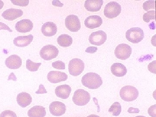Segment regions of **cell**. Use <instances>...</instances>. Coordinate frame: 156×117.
<instances>
[{"label":"cell","mask_w":156,"mask_h":117,"mask_svg":"<svg viewBox=\"0 0 156 117\" xmlns=\"http://www.w3.org/2000/svg\"><path fill=\"white\" fill-rule=\"evenodd\" d=\"M71 91V88L69 85H60L56 88L55 93L57 97L62 99H66L69 97Z\"/></svg>","instance_id":"obj_19"},{"label":"cell","mask_w":156,"mask_h":117,"mask_svg":"<svg viewBox=\"0 0 156 117\" xmlns=\"http://www.w3.org/2000/svg\"><path fill=\"white\" fill-rule=\"evenodd\" d=\"M128 112L130 114H137L139 113L140 110L138 108H134L133 107H130L128 109Z\"/></svg>","instance_id":"obj_37"},{"label":"cell","mask_w":156,"mask_h":117,"mask_svg":"<svg viewBox=\"0 0 156 117\" xmlns=\"http://www.w3.org/2000/svg\"><path fill=\"white\" fill-rule=\"evenodd\" d=\"M4 3L3 1L0 0V10L2 9L3 6H4Z\"/></svg>","instance_id":"obj_39"},{"label":"cell","mask_w":156,"mask_h":117,"mask_svg":"<svg viewBox=\"0 0 156 117\" xmlns=\"http://www.w3.org/2000/svg\"><path fill=\"white\" fill-rule=\"evenodd\" d=\"M87 117H100L99 116L97 115H90L88 116Z\"/></svg>","instance_id":"obj_40"},{"label":"cell","mask_w":156,"mask_h":117,"mask_svg":"<svg viewBox=\"0 0 156 117\" xmlns=\"http://www.w3.org/2000/svg\"><path fill=\"white\" fill-rule=\"evenodd\" d=\"M156 61L152 62L148 65V69L151 73H153L154 74H156Z\"/></svg>","instance_id":"obj_32"},{"label":"cell","mask_w":156,"mask_h":117,"mask_svg":"<svg viewBox=\"0 0 156 117\" xmlns=\"http://www.w3.org/2000/svg\"><path fill=\"white\" fill-rule=\"evenodd\" d=\"M50 113L55 116H60L65 113L66 106L65 105L60 101H53L50 104Z\"/></svg>","instance_id":"obj_11"},{"label":"cell","mask_w":156,"mask_h":117,"mask_svg":"<svg viewBox=\"0 0 156 117\" xmlns=\"http://www.w3.org/2000/svg\"><path fill=\"white\" fill-rule=\"evenodd\" d=\"M90 94L83 89L76 90L74 93L73 101L74 103L78 106H84L89 103L90 101Z\"/></svg>","instance_id":"obj_3"},{"label":"cell","mask_w":156,"mask_h":117,"mask_svg":"<svg viewBox=\"0 0 156 117\" xmlns=\"http://www.w3.org/2000/svg\"><path fill=\"white\" fill-rule=\"evenodd\" d=\"M81 82L84 87L91 89H97L103 83L100 76L95 73H89L84 75Z\"/></svg>","instance_id":"obj_1"},{"label":"cell","mask_w":156,"mask_h":117,"mask_svg":"<svg viewBox=\"0 0 156 117\" xmlns=\"http://www.w3.org/2000/svg\"><path fill=\"white\" fill-rule=\"evenodd\" d=\"M58 48L53 45H47L41 49L40 55L45 60H50L56 58L58 54Z\"/></svg>","instance_id":"obj_7"},{"label":"cell","mask_w":156,"mask_h":117,"mask_svg":"<svg viewBox=\"0 0 156 117\" xmlns=\"http://www.w3.org/2000/svg\"><path fill=\"white\" fill-rule=\"evenodd\" d=\"M27 114L29 117H45L46 109L42 106H35L29 110Z\"/></svg>","instance_id":"obj_23"},{"label":"cell","mask_w":156,"mask_h":117,"mask_svg":"<svg viewBox=\"0 0 156 117\" xmlns=\"http://www.w3.org/2000/svg\"><path fill=\"white\" fill-rule=\"evenodd\" d=\"M33 39V36L32 34L25 36H18L14 38V44L18 47H27L30 44Z\"/></svg>","instance_id":"obj_22"},{"label":"cell","mask_w":156,"mask_h":117,"mask_svg":"<svg viewBox=\"0 0 156 117\" xmlns=\"http://www.w3.org/2000/svg\"><path fill=\"white\" fill-rule=\"evenodd\" d=\"M52 66L54 68L58 69H65V64L64 62L61 61H56L52 63Z\"/></svg>","instance_id":"obj_29"},{"label":"cell","mask_w":156,"mask_h":117,"mask_svg":"<svg viewBox=\"0 0 156 117\" xmlns=\"http://www.w3.org/2000/svg\"><path fill=\"white\" fill-rule=\"evenodd\" d=\"M93 100L95 104H96L98 106V112H100V107H99V105H98V100L96 99V98H93Z\"/></svg>","instance_id":"obj_38"},{"label":"cell","mask_w":156,"mask_h":117,"mask_svg":"<svg viewBox=\"0 0 156 117\" xmlns=\"http://www.w3.org/2000/svg\"><path fill=\"white\" fill-rule=\"evenodd\" d=\"M103 4V0H87L85 1L84 6L88 11L97 12L100 11Z\"/></svg>","instance_id":"obj_18"},{"label":"cell","mask_w":156,"mask_h":117,"mask_svg":"<svg viewBox=\"0 0 156 117\" xmlns=\"http://www.w3.org/2000/svg\"><path fill=\"white\" fill-rule=\"evenodd\" d=\"M148 113L151 117H156V105L151 106L148 108Z\"/></svg>","instance_id":"obj_33"},{"label":"cell","mask_w":156,"mask_h":117,"mask_svg":"<svg viewBox=\"0 0 156 117\" xmlns=\"http://www.w3.org/2000/svg\"><path fill=\"white\" fill-rule=\"evenodd\" d=\"M143 19L144 22L146 23L150 22L152 20L155 19V11H148L144 14Z\"/></svg>","instance_id":"obj_27"},{"label":"cell","mask_w":156,"mask_h":117,"mask_svg":"<svg viewBox=\"0 0 156 117\" xmlns=\"http://www.w3.org/2000/svg\"><path fill=\"white\" fill-rule=\"evenodd\" d=\"M120 95L122 99L125 101H134L138 98L139 92L135 87L126 86L120 90Z\"/></svg>","instance_id":"obj_2"},{"label":"cell","mask_w":156,"mask_h":117,"mask_svg":"<svg viewBox=\"0 0 156 117\" xmlns=\"http://www.w3.org/2000/svg\"><path fill=\"white\" fill-rule=\"evenodd\" d=\"M136 117H146L144 116H136Z\"/></svg>","instance_id":"obj_41"},{"label":"cell","mask_w":156,"mask_h":117,"mask_svg":"<svg viewBox=\"0 0 156 117\" xmlns=\"http://www.w3.org/2000/svg\"><path fill=\"white\" fill-rule=\"evenodd\" d=\"M66 28L73 32H78L81 28V23L79 17L75 15H69L65 19Z\"/></svg>","instance_id":"obj_9"},{"label":"cell","mask_w":156,"mask_h":117,"mask_svg":"<svg viewBox=\"0 0 156 117\" xmlns=\"http://www.w3.org/2000/svg\"><path fill=\"white\" fill-rule=\"evenodd\" d=\"M31 96L30 94L25 92H22L17 95V101L20 106L23 108L26 107L31 103Z\"/></svg>","instance_id":"obj_20"},{"label":"cell","mask_w":156,"mask_h":117,"mask_svg":"<svg viewBox=\"0 0 156 117\" xmlns=\"http://www.w3.org/2000/svg\"><path fill=\"white\" fill-rule=\"evenodd\" d=\"M97 50L98 48L96 47H88L85 51L88 53H95Z\"/></svg>","instance_id":"obj_36"},{"label":"cell","mask_w":156,"mask_h":117,"mask_svg":"<svg viewBox=\"0 0 156 117\" xmlns=\"http://www.w3.org/2000/svg\"><path fill=\"white\" fill-rule=\"evenodd\" d=\"M85 67L83 60L80 58H74L69 61L68 65L69 74L74 76L80 75L83 71Z\"/></svg>","instance_id":"obj_6"},{"label":"cell","mask_w":156,"mask_h":117,"mask_svg":"<svg viewBox=\"0 0 156 117\" xmlns=\"http://www.w3.org/2000/svg\"><path fill=\"white\" fill-rule=\"evenodd\" d=\"M144 37L143 30L140 27H132L126 32V38L133 44H137L142 41Z\"/></svg>","instance_id":"obj_4"},{"label":"cell","mask_w":156,"mask_h":117,"mask_svg":"<svg viewBox=\"0 0 156 117\" xmlns=\"http://www.w3.org/2000/svg\"><path fill=\"white\" fill-rule=\"evenodd\" d=\"M68 76L65 73L57 71H52L48 73V81L52 83H57L60 82L66 81Z\"/></svg>","instance_id":"obj_12"},{"label":"cell","mask_w":156,"mask_h":117,"mask_svg":"<svg viewBox=\"0 0 156 117\" xmlns=\"http://www.w3.org/2000/svg\"><path fill=\"white\" fill-rule=\"evenodd\" d=\"M41 31L46 37H52L57 32V26L56 23L53 22H47L42 25Z\"/></svg>","instance_id":"obj_17"},{"label":"cell","mask_w":156,"mask_h":117,"mask_svg":"<svg viewBox=\"0 0 156 117\" xmlns=\"http://www.w3.org/2000/svg\"><path fill=\"white\" fill-rule=\"evenodd\" d=\"M102 19L99 16L92 15L85 19L84 23L87 28L93 29L99 27L102 24Z\"/></svg>","instance_id":"obj_14"},{"label":"cell","mask_w":156,"mask_h":117,"mask_svg":"<svg viewBox=\"0 0 156 117\" xmlns=\"http://www.w3.org/2000/svg\"><path fill=\"white\" fill-rule=\"evenodd\" d=\"M0 117H17V116L14 112L11 110H5L1 114Z\"/></svg>","instance_id":"obj_30"},{"label":"cell","mask_w":156,"mask_h":117,"mask_svg":"<svg viewBox=\"0 0 156 117\" xmlns=\"http://www.w3.org/2000/svg\"><path fill=\"white\" fill-rule=\"evenodd\" d=\"M11 2L13 3L14 5H16L22 6H26L28 5L29 1L27 0H14V1H11Z\"/></svg>","instance_id":"obj_31"},{"label":"cell","mask_w":156,"mask_h":117,"mask_svg":"<svg viewBox=\"0 0 156 117\" xmlns=\"http://www.w3.org/2000/svg\"><path fill=\"white\" fill-rule=\"evenodd\" d=\"M4 30L9 31L10 32H12L13 30L10 29V27L8 25H6L5 23L2 22H0V30Z\"/></svg>","instance_id":"obj_35"},{"label":"cell","mask_w":156,"mask_h":117,"mask_svg":"<svg viewBox=\"0 0 156 117\" xmlns=\"http://www.w3.org/2000/svg\"><path fill=\"white\" fill-rule=\"evenodd\" d=\"M34 27L32 22L29 19H23L16 23L15 27L20 33H27L30 32Z\"/></svg>","instance_id":"obj_13"},{"label":"cell","mask_w":156,"mask_h":117,"mask_svg":"<svg viewBox=\"0 0 156 117\" xmlns=\"http://www.w3.org/2000/svg\"><path fill=\"white\" fill-rule=\"evenodd\" d=\"M23 11L21 9H10L4 11L2 14V16L5 19L9 21H12L22 16Z\"/></svg>","instance_id":"obj_16"},{"label":"cell","mask_w":156,"mask_h":117,"mask_svg":"<svg viewBox=\"0 0 156 117\" xmlns=\"http://www.w3.org/2000/svg\"><path fill=\"white\" fill-rule=\"evenodd\" d=\"M89 40L91 44L101 46L106 41L107 34L103 31H97L90 34Z\"/></svg>","instance_id":"obj_10"},{"label":"cell","mask_w":156,"mask_h":117,"mask_svg":"<svg viewBox=\"0 0 156 117\" xmlns=\"http://www.w3.org/2000/svg\"><path fill=\"white\" fill-rule=\"evenodd\" d=\"M111 70L112 73L117 77L124 76L127 73V69L125 66L119 62L112 65Z\"/></svg>","instance_id":"obj_21"},{"label":"cell","mask_w":156,"mask_h":117,"mask_svg":"<svg viewBox=\"0 0 156 117\" xmlns=\"http://www.w3.org/2000/svg\"><path fill=\"white\" fill-rule=\"evenodd\" d=\"M5 64L10 69H17L21 66L22 59L17 55H12L6 58Z\"/></svg>","instance_id":"obj_15"},{"label":"cell","mask_w":156,"mask_h":117,"mask_svg":"<svg viewBox=\"0 0 156 117\" xmlns=\"http://www.w3.org/2000/svg\"><path fill=\"white\" fill-rule=\"evenodd\" d=\"M156 1L155 0H149L147 1L144 3L143 9L144 11H148L151 9H155Z\"/></svg>","instance_id":"obj_28"},{"label":"cell","mask_w":156,"mask_h":117,"mask_svg":"<svg viewBox=\"0 0 156 117\" xmlns=\"http://www.w3.org/2000/svg\"><path fill=\"white\" fill-rule=\"evenodd\" d=\"M122 11V7L116 2H111L105 5L104 13L105 17L112 19L118 17Z\"/></svg>","instance_id":"obj_5"},{"label":"cell","mask_w":156,"mask_h":117,"mask_svg":"<svg viewBox=\"0 0 156 117\" xmlns=\"http://www.w3.org/2000/svg\"><path fill=\"white\" fill-rule=\"evenodd\" d=\"M73 38L70 36L63 34L57 38V42L59 46L62 47H68L72 44Z\"/></svg>","instance_id":"obj_24"},{"label":"cell","mask_w":156,"mask_h":117,"mask_svg":"<svg viewBox=\"0 0 156 117\" xmlns=\"http://www.w3.org/2000/svg\"><path fill=\"white\" fill-rule=\"evenodd\" d=\"M41 65V62L36 63L32 61L30 59H27L26 61L27 69L30 72L37 71Z\"/></svg>","instance_id":"obj_26"},{"label":"cell","mask_w":156,"mask_h":117,"mask_svg":"<svg viewBox=\"0 0 156 117\" xmlns=\"http://www.w3.org/2000/svg\"><path fill=\"white\" fill-rule=\"evenodd\" d=\"M108 112L112 113L114 116H118L122 112V106L119 102H115L112 105L108 110Z\"/></svg>","instance_id":"obj_25"},{"label":"cell","mask_w":156,"mask_h":117,"mask_svg":"<svg viewBox=\"0 0 156 117\" xmlns=\"http://www.w3.org/2000/svg\"><path fill=\"white\" fill-rule=\"evenodd\" d=\"M132 53V48L129 45L122 44L117 46L115 51L116 57L121 60L129 58Z\"/></svg>","instance_id":"obj_8"},{"label":"cell","mask_w":156,"mask_h":117,"mask_svg":"<svg viewBox=\"0 0 156 117\" xmlns=\"http://www.w3.org/2000/svg\"><path fill=\"white\" fill-rule=\"evenodd\" d=\"M47 92H47L46 89H45L44 85H42V84H41V85L39 86V89L35 93L37 94H44V93H47Z\"/></svg>","instance_id":"obj_34"}]
</instances>
